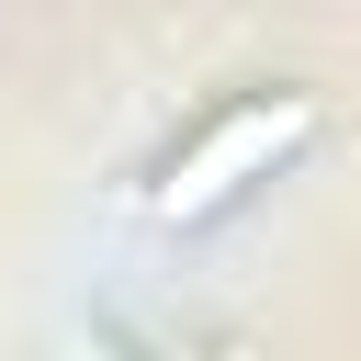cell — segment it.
<instances>
[{
	"label": "cell",
	"mask_w": 361,
	"mask_h": 361,
	"mask_svg": "<svg viewBox=\"0 0 361 361\" xmlns=\"http://www.w3.org/2000/svg\"><path fill=\"white\" fill-rule=\"evenodd\" d=\"M305 135V102L282 90V102H237L203 147H180L169 158V180H158V214L169 226H192V214H214V203H237L248 180H271V158Z\"/></svg>",
	"instance_id": "1"
}]
</instances>
